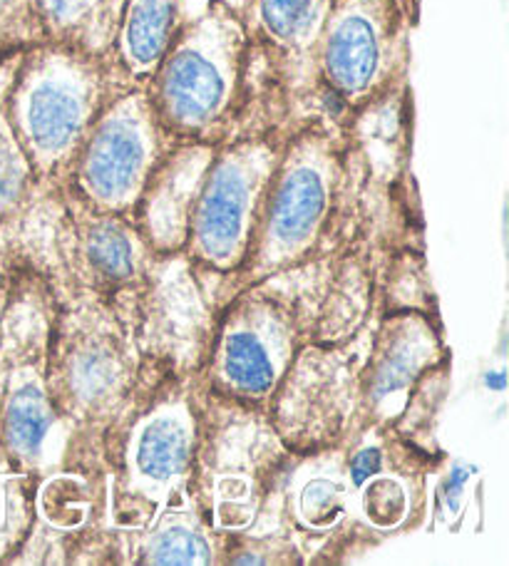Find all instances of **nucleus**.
Wrapping results in <instances>:
<instances>
[{"instance_id":"nucleus-1","label":"nucleus","mask_w":509,"mask_h":566,"mask_svg":"<svg viewBox=\"0 0 509 566\" xmlns=\"http://www.w3.org/2000/svg\"><path fill=\"white\" fill-rule=\"evenodd\" d=\"M122 95L107 60L43 40L20 55L6 115L38 185L55 191L110 99Z\"/></svg>"},{"instance_id":"nucleus-2","label":"nucleus","mask_w":509,"mask_h":566,"mask_svg":"<svg viewBox=\"0 0 509 566\" xmlns=\"http://www.w3.org/2000/svg\"><path fill=\"white\" fill-rule=\"evenodd\" d=\"M251 43L241 18L209 0L181 28L145 93L162 127L175 142L221 145L239 123Z\"/></svg>"},{"instance_id":"nucleus-3","label":"nucleus","mask_w":509,"mask_h":566,"mask_svg":"<svg viewBox=\"0 0 509 566\" xmlns=\"http://www.w3.org/2000/svg\"><path fill=\"white\" fill-rule=\"evenodd\" d=\"M349 171V142L341 129L305 125L283 139L251 244L247 281H261L311 254Z\"/></svg>"},{"instance_id":"nucleus-4","label":"nucleus","mask_w":509,"mask_h":566,"mask_svg":"<svg viewBox=\"0 0 509 566\" xmlns=\"http://www.w3.org/2000/svg\"><path fill=\"white\" fill-rule=\"evenodd\" d=\"M417 10L420 0H331L315 80L349 117L405 87Z\"/></svg>"},{"instance_id":"nucleus-5","label":"nucleus","mask_w":509,"mask_h":566,"mask_svg":"<svg viewBox=\"0 0 509 566\" xmlns=\"http://www.w3.org/2000/svg\"><path fill=\"white\" fill-rule=\"evenodd\" d=\"M135 376V346L102 303H85L50 323L48 390L70 428H100L120 416Z\"/></svg>"},{"instance_id":"nucleus-6","label":"nucleus","mask_w":509,"mask_h":566,"mask_svg":"<svg viewBox=\"0 0 509 566\" xmlns=\"http://www.w3.org/2000/svg\"><path fill=\"white\" fill-rule=\"evenodd\" d=\"M50 321L40 303L20 298L0 343V450L20 474H48L65 450V428L48 390Z\"/></svg>"},{"instance_id":"nucleus-7","label":"nucleus","mask_w":509,"mask_h":566,"mask_svg":"<svg viewBox=\"0 0 509 566\" xmlns=\"http://www.w3.org/2000/svg\"><path fill=\"white\" fill-rule=\"evenodd\" d=\"M283 139L259 133L217 145L191 209L185 247L191 259L219 274L241 269Z\"/></svg>"},{"instance_id":"nucleus-8","label":"nucleus","mask_w":509,"mask_h":566,"mask_svg":"<svg viewBox=\"0 0 509 566\" xmlns=\"http://www.w3.org/2000/svg\"><path fill=\"white\" fill-rule=\"evenodd\" d=\"M175 145L145 87L127 90L102 109L60 189L102 214L132 219L147 181Z\"/></svg>"},{"instance_id":"nucleus-9","label":"nucleus","mask_w":509,"mask_h":566,"mask_svg":"<svg viewBox=\"0 0 509 566\" xmlns=\"http://www.w3.org/2000/svg\"><path fill=\"white\" fill-rule=\"evenodd\" d=\"M197 448V416L179 386H162L132 418L122 448L115 514L145 527L185 494Z\"/></svg>"},{"instance_id":"nucleus-10","label":"nucleus","mask_w":509,"mask_h":566,"mask_svg":"<svg viewBox=\"0 0 509 566\" xmlns=\"http://www.w3.org/2000/svg\"><path fill=\"white\" fill-rule=\"evenodd\" d=\"M297 338L287 303L257 293L237 298L214 340L209 370L214 388L241 402L267 400L287 378Z\"/></svg>"},{"instance_id":"nucleus-11","label":"nucleus","mask_w":509,"mask_h":566,"mask_svg":"<svg viewBox=\"0 0 509 566\" xmlns=\"http://www.w3.org/2000/svg\"><path fill=\"white\" fill-rule=\"evenodd\" d=\"M58 197L67 221V259L83 286L93 293H115L145 276L152 251L132 219L102 214L63 189H58Z\"/></svg>"},{"instance_id":"nucleus-12","label":"nucleus","mask_w":509,"mask_h":566,"mask_svg":"<svg viewBox=\"0 0 509 566\" xmlns=\"http://www.w3.org/2000/svg\"><path fill=\"white\" fill-rule=\"evenodd\" d=\"M217 145L177 142L162 159L132 211V224L152 254L172 256L187 247L191 209Z\"/></svg>"},{"instance_id":"nucleus-13","label":"nucleus","mask_w":509,"mask_h":566,"mask_svg":"<svg viewBox=\"0 0 509 566\" xmlns=\"http://www.w3.org/2000/svg\"><path fill=\"white\" fill-rule=\"evenodd\" d=\"M440 358V340L423 318L403 316L385 323L363 378V406L371 422L401 416L413 388Z\"/></svg>"},{"instance_id":"nucleus-14","label":"nucleus","mask_w":509,"mask_h":566,"mask_svg":"<svg viewBox=\"0 0 509 566\" xmlns=\"http://www.w3.org/2000/svg\"><path fill=\"white\" fill-rule=\"evenodd\" d=\"M331 0H251L241 23L249 43L261 48L271 65L291 85L319 87L315 48Z\"/></svg>"},{"instance_id":"nucleus-15","label":"nucleus","mask_w":509,"mask_h":566,"mask_svg":"<svg viewBox=\"0 0 509 566\" xmlns=\"http://www.w3.org/2000/svg\"><path fill=\"white\" fill-rule=\"evenodd\" d=\"M209 0H127L112 53L110 73L122 93L145 87L169 45Z\"/></svg>"},{"instance_id":"nucleus-16","label":"nucleus","mask_w":509,"mask_h":566,"mask_svg":"<svg viewBox=\"0 0 509 566\" xmlns=\"http://www.w3.org/2000/svg\"><path fill=\"white\" fill-rule=\"evenodd\" d=\"M45 40L107 60L127 0H33Z\"/></svg>"},{"instance_id":"nucleus-17","label":"nucleus","mask_w":509,"mask_h":566,"mask_svg":"<svg viewBox=\"0 0 509 566\" xmlns=\"http://www.w3.org/2000/svg\"><path fill=\"white\" fill-rule=\"evenodd\" d=\"M20 55L23 53L0 57V221L6 224L23 219L33 209L35 199L48 191L38 185L35 171L23 147L18 145L6 115L8 90L13 85Z\"/></svg>"},{"instance_id":"nucleus-18","label":"nucleus","mask_w":509,"mask_h":566,"mask_svg":"<svg viewBox=\"0 0 509 566\" xmlns=\"http://www.w3.org/2000/svg\"><path fill=\"white\" fill-rule=\"evenodd\" d=\"M353 507V490L349 474L341 462L331 468L315 464L309 472L297 478L289 494V510L303 530L331 532L335 524L345 520Z\"/></svg>"},{"instance_id":"nucleus-19","label":"nucleus","mask_w":509,"mask_h":566,"mask_svg":"<svg viewBox=\"0 0 509 566\" xmlns=\"http://www.w3.org/2000/svg\"><path fill=\"white\" fill-rule=\"evenodd\" d=\"M147 534L139 544L142 564H211L214 544L199 514L165 507L145 524Z\"/></svg>"},{"instance_id":"nucleus-20","label":"nucleus","mask_w":509,"mask_h":566,"mask_svg":"<svg viewBox=\"0 0 509 566\" xmlns=\"http://www.w3.org/2000/svg\"><path fill=\"white\" fill-rule=\"evenodd\" d=\"M351 490L353 504H359L361 514H365V520L375 530L391 532L401 527L411 514V490L398 472H391L388 462L359 484H353Z\"/></svg>"},{"instance_id":"nucleus-21","label":"nucleus","mask_w":509,"mask_h":566,"mask_svg":"<svg viewBox=\"0 0 509 566\" xmlns=\"http://www.w3.org/2000/svg\"><path fill=\"white\" fill-rule=\"evenodd\" d=\"M43 40L33 0H0V57L25 53Z\"/></svg>"},{"instance_id":"nucleus-22","label":"nucleus","mask_w":509,"mask_h":566,"mask_svg":"<svg viewBox=\"0 0 509 566\" xmlns=\"http://www.w3.org/2000/svg\"><path fill=\"white\" fill-rule=\"evenodd\" d=\"M8 227L10 224H6V221H0V281L6 279L10 261H13V239L8 234Z\"/></svg>"},{"instance_id":"nucleus-23","label":"nucleus","mask_w":509,"mask_h":566,"mask_svg":"<svg viewBox=\"0 0 509 566\" xmlns=\"http://www.w3.org/2000/svg\"><path fill=\"white\" fill-rule=\"evenodd\" d=\"M217 3H221L224 8H229L231 13H237V15L241 18V15H243V10L249 8L251 0H217Z\"/></svg>"},{"instance_id":"nucleus-24","label":"nucleus","mask_w":509,"mask_h":566,"mask_svg":"<svg viewBox=\"0 0 509 566\" xmlns=\"http://www.w3.org/2000/svg\"><path fill=\"white\" fill-rule=\"evenodd\" d=\"M0 454H3V450H0ZM3 458H6V454H3Z\"/></svg>"}]
</instances>
